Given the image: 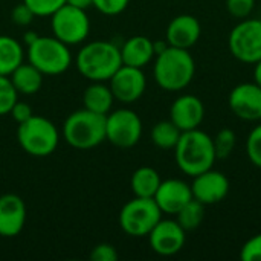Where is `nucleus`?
I'll return each mask as SVG.
<instances>
[{"mask_svg": "<svg viewBox=\"0 0 261 261\" xmlns=\"http://www.w3.org/2000/svg\"><path fill=\"white\" fill-rule=\"evenodd\" d=\"M255 8V0H226V9L228 12L239 18H248Z\"/></svg>", "mask_w": 261, "mask_h": 261, "instance_id": "7c9ffc66", "label": "nucleus"}, {"mask_svg": "<svg viewBox=\"0 0 261 261\" xmlns=\"http://www.w3.org/2000/svg\"><path fill=\"white\" fill-rule=\"evenodd\" d=\"M26 47L28 61L43 75H61L72 66L70 46L54 35H38V38Z\"/></svg>", "mask_w": 261, "mask_h": 261, "instance_id": "423d86ee", "label": "nucleus"}, {"mask_svg": "<svg viewBox=\"0 0 261 261\" xmlns=\"http://www.w3.org/2000/svg\"><path fill=\"white\" fill-rule=\"evenodd\" d=\"M64 141L76 150H90L106 141V115L87 109L72 112L63 124Z\"/></svg>", "mask_w": 261, "mask_h": 261, "instance_id": "20e7f679", "label": "nucleus"}, {"mask_svg": "<svg viewBox=\"0 0 261 261\" xmlns=\"http://www.w3.org/2000/svg\"><path fill=\"white\" fill-rule=\"evenodd\" d=\"M202 35L200 21L190 14H180L174 17L165 31V40L170 46L180 49H191Z\"/></svg>", "mask_w": 261, "mask_h": 261, "instance_id": "a211bd4d", "label": "nucleus"}, {"mask_svg": "<svg viewBox=\"0 0 261 261\" xmlns=\"http://www.w3.org/2000/svg\"><path fill=\"white\" fill-rule=\"evenodd\" d=\"M213 142H214V150H216L217 159H225V158L231 156V153L234 151L236 144H237V136H236L234 130L225 127L217 132V135L213 138Z\"/></svg>", "mask_w": 261, "mask_h": 261, "instance_id": "a878e982", "label": "nucleus"}, {"mask_svg": "<svg viewBox=\"0 0 261 261\" xmlns=\"http://www.w3.org/2000/svg\"><path fill=\"white\" fill-rule=\"evenodd\" d=\"M185 234L187 231L177 223V220L161 219L147 237L153 252L162 257H171L180 252L185 246Z\"/></svg>", "mask_w": 261, "mask_h": 261, "instance_id": "f8f14e48", "label": "nucleus"}, {"mask_svg": "<svg viewBox=\"0 0 261 261\" xmlns=\"http://www.w3.org/2000/svg\"><path fill=\"white\" fill-rule=\"evenodd\" d=\"M153 199L161 208L162 214L176 216L193 199L191 185L182 179L162 180Z\"/></svg>", "mask_w": 261, "mask_h": 261, "instance_id": "2eb2a0df", "label": "nucleus"}, {"mask_svg": "<svg viewBox=\"0 0 261 261\" xmlns=\"http://www.w3.org/2000/svg\"><path fill=\"white\" fill-rule=\"evenodd\" d=\"M243 261H261V234L251 237L240 251Z\"/></svg>", "mask_w": 261, "mask_h": 261, "instance_id": "473e14b6", "label": "nucleus"}, {"mask_svg": "<svg viewBox=\"0 0 261 261\" xmlns=\"http://www.w3.org/2000/svg\"><path fill=\"white\" fill-rule=\"evenodd\" d=\"M205 118V106L196 95H180L170 107V119L180 132L199 128Z\"/></svg>", "mask_w": 261, "mask_h": 261, "instance_id": "dca6fc26", "label": "nucleus"}, {"mask_svg": "<svg viewBox=\"0 0 261 261\" xmlns=\"http://www.w3.org/2000/svg\"><path fill=\"white\" fill-rule=\"evenodd\" d=\"M162 179L153 167H139L130 179V188L135 197L153 199Z\"/></svg>", "mask_w": 261, "mask_h": 261, "instance_id": "5701e85b", "label": "nucleus"}, {"mask_svg": "<svg viewBox=\"0 0 261 261\" xmlns=\"http://www.w3.org/2000/svg\"><path fill=\"white\" fill-rule=\"evenodd\" d=\"M177 223L185 229V231H194L197 229L203 219H205V205L200 203L196 199H191L177 214H176Z\"/></svg>", "mask_w": 261, "mask_h": 261, "instance_id": "393cba45", "label": "nucleus"}, {"mask_svg": "<svg viewBox=\"0 0 261 261\" xmlns=\"http://www.w3.org/2000/svg\"><path fill=\"white\" fill-rule=\"evenodd\" d=\"M78 72L89 81L107 83L122 66L119 47L109 40L86 43L75 57Z\"/></svg>", "mask_w": 261, "mask_h": 261, "instance_id": "7ed1b4c3", "label": "nucleus"}, {"mask_svg": "<svg viewBox=\"0 0 261 261\" xmlns=\"http://www.w3.org/2000/svg\"><path fill=\"white\" fill-rule=\"evenodd\" d=\"M228 46L232 57L245 64H257L261 60V20L243 18L229 32Z\"/></svg>", "mask_w": 261, "mask_h": 261, "instance_id": "1a4fd4ad", "label": "nucleus"}, {"mask_svg": "<svg viewBox=\"0 0 261 261\" xmlns=\"http://www.w3.org/2000/svg\"><path fill=\"white\" fill-rule=\"evenodd\" d=\"M174 159L179 170L191 177L213 168L217 161L213 138L200 128L182 132L174 147Z\"/></svg>", "mask_w": 261, "mask_h": 261, "instance_id": "f03ea898", "label": "nucleus"}, {"mask_svg": "<svg viewBox=\"0 0 261 261\" xmlns=\"http://www.w3.org/2000/svg\"><path fill=\"white\" fill-rule=\"evenodd\" d=\"M17 99H18V93L14 89L9 76L0 75V116L9 115Z\"/></svg>", "mask_w": 261, "mask_h": 261, "instance_id": "bb28decb", "label": "nucleus"}, {"mask_svg": "<svg viewBox=\"0 0 261 261\" xmlns=\"http://www.w3.org/2000/svg\"><path fill=\"white\" fill-rule=\"evenodd\" d=\"M161 219V208L148 197H135L119 211V226L130 237H147Z\"/></svg>", "mask_w": 261, "mask_h": 261, "instance_id": "0eeeda50", "label": "nucleus"}, {"mask_svg": "<svg viewBox=\"0 0 261 261\" xmlns=\"http://www.w3.org/2000/svg\"><path fill=\"white\" fill-rule=\"evenodd\" d=\"M118 258H119L118 251L110 243H99L90 251L92 261H116Z\"/></svg>", "mask_w": 261, "mask_h": 261, "instance_id": "72a5a7b5", "label": "nucleus"}, {"mask_svg": "<svg viewBox=\"0 0 261 261\" xmlns=\"http://www.w3.org/2000/svg\"><path fill=\"white\" fill-rule=\"evenodd\" d=\"M24 200L12 193L0 196V237H17L26 223Z\"/></svg>", "mask_w": 261, "mask_h": 261, "instance_id": "f3484780", "label": "nucleus"}, {"mask_svg": "<svg viewBox=\"0 0 261 261\" xmlns=\"http://www.w3.org/2000/svg\"><path fill=\"white\" fill-rule=\"evenodd\" d=\"M119 50L122 64L138 69H144L156 57L153 40H150L145 35H133L127 38L124 44L119 47Z\"/></svg>", "mask_w": 261, "mask_h": 261, "instance_id": "6ab92c4d", "label": "nucleus"}, {"mask_svg": "<svg viewBox=\"0 0 261 261\" xmlns=\"http://www.w3.org/2000/svg\"><path fill=\"white\" fill-rule=\"evenodd\" d=\"M196 61L188 49L168 46L154 57L153 76L156 84L167 92L184 90L193 81Z\"/></svg>", "mask_w": 261, "mask_h": 261, "instance_id": "f257e3e1", "label": "nucleus"}, {"mask_svg": "<svg viewBox=\"0 0 261 261\" xmlns=\"http://www.w3.org/2000/svg\"><path fill=\"white\" fill-rule=\"evenodd\" d=\"M50 28L54 37L67 46H76L87 40L90 34V20L86 9L66 3L50 15Z\"/></svg>", "mask_w": 261, "mask_h": 261, "instance_id": "6e6552de", "label": "nucleus"}, {"mask_svg": "<svg viewBox=\"0 0 261 261\" xmlns=\"http://www.w3.org/2000/svg\"><path fill=\"white\" fill-rule=\"evenodd\" d=\"M115 101L122 104H133L142 98L147 89V78L142 69L122 64L113 76L107 81Z\"/></svg>", "mask_w": 261, "mask_h": 261, "instance_id": "9b49d317", "label": "nucleus"}, {"mask_svg": "<svg viewBox=\"0 0 261 261\" xmlns=\"http://www.w3.org/2000/svg\"><path fill=\"white\" fill-rule=\"evenodd\" d=\"M24 61L23 43L9 35H0V75L9 76Z\"/></svg>", "mask_w": 261, "mask_h": 261, "instance_id": "4be33fe9", "label": "nucleus"}, {"mask_svg": "<svg viewBox=\"0 0 261 261\" xmlns=\"http://www.w3.org/2000/svg\"><path fill=\"white\" fill-rule=\"evenodd\" d=\"M231 112L242 121L261 122V87L254 83L237 84L228 98Z\"/></svg>", "mask_w": 261, "mask_h": 261, "instance_id": "ddd939ff", "label": "nucleus"}, {"mask_svg": "<svg viewBox=\"0 0 261 261\" xmlns=\"http://www.w3.org/2000/svg\"><path fill=\"white\" fill-rule=\"evenodd\" d=\"M142 136V121L132 109H118L106 115V141L118 148L135 147Z\"/></svg>", "mask_w": 261, "mask_h": 261, "instance_id": "9d476101", "label": "nucleus"}, {"mask_svg": "<svg viewBox=\"0 0 261 261\" xmlns=\"http://www.w3.org/2000/svg\"><path fill=\"white\" fill-rule=\"evenodd\" d=\"M34 18H35V14L32 12V9L24 2L18 3L11 11V21L17 26L28 28L34 21Z\"/></svg>", "mask_w": 261, "mask_h": 261, "instance_id": "2f4dec72", "label": "nucleus"}, {"mask_svg": "<svg viewBox=\"0 0 261 261\" xmlns=\"http://www.w3.org/2000/svg\"><path fill=\"white\" fill-rule=\"evenodd\" d=\"M9 80L18 95H35L43 86V73L29 61H23L11 75Z\"/></svg>", "mask_w": 261, "mask_h": 261, "instance_id": "412c9836", "label": "nucleus"}, {"mask_svg": "<svg viewBox=\"0 0 261 261\" xmlns=\"http://www.w3.org/2000/svg\"><path fill=\"white\" fill-rule=\"evenodd\" d=\"M115 96L110 86L102 81H90L83 93V107L99 115H107L112 112Z\"/></svg>", "mask_w": 261, "mask_h": 261, "instance_id": "aec40b11", "label": "nucleus"}, {"mask_svg": "<svg viewBox=\"0 0 261 261\" xmlns=\"http://www.w3.org/2000/svg\"><path fill=\"white\" fill-rule=\"evenodd\" d=\"M9 115L12 116V119H14L17 124H21V122L28 121V119L34 115V112H32V109H31V106H29L28 102H21V101L17 99L15 104L12 106Z\"/></svg>", "mask_w": 261, "mask_h": 261, "instance_id": "f704fd0d", "label": "nucleus"}, {"mask_svg": "<svg viewBox=\"0 0 261 261\" xmlns=\"http://www.w3.org/2000/svg\"><path fill=\"white\" fill-rule=\"evenodd\" d=\"M191 193L193 199L199 200L205 206L216 205L228 196L229 179L222 171L210 168L193 177Z\"/></svg>", "mask_w": 261, "mask_h": 261, "instance_id": "4468645a", "label": "nucleus"}, {"mask_svg": "<svg viewBox=\"0 0 261 261\" xmlns=\"http://www.w3.org/2000/svg\"><path fill=\"white\" fill-rule=\"evenodd\" d=\"M182 132L179 130V127L171 121H159L158 124L153 125L151 128V142L161 148V150H174L176 144L179 142Z\"/></svg>", "mask_w": 261, "mask_h": 261, "instance_id": "b1692460", "label": "nucleus"}, {"mask_svg": "<svg viewBox=\"0 0 261 261\" xmlns=\"http://www.w3.org/2000/svg\"><path fill=\"white\" fill-rule=\"evenodd\" d=\"M37 38H38V34L35 31H24V34H23V43L26 46H29L31 43H34Z\"/></svg>", "mask_w": 261, "mask_h": 261, "instance_id": "c9c22d12", "label": "nucleus"}, {"mask_svg": "<svg viewBox=\"0 0 261 261\" xmlns=\"http://www.w3.org/2000/svg\"><path fill=\"white\" fill-rule=\"evenodd\" d=\"M130 0H92V6L104 15H118L124 12Z\"/></svg>", "mask_w": 261, "mask_h": 261, "instance_id": "c756f323", "label": "nucleus"}, {"mask_svg": "<svg viewBox=\"0 0 261 261\" xmlns=\"http://www.w3.org/2000/svg\"><path fill=\"white\" fill-rule=\"evenodd\" d=\"M69 5L72 6H76V8H81V9H87L92 6V0H66Z\"/></svg>", "mask_w": 261, "mask_h": 261, "instance_id": "e433bc0d", "label": "nucleus"}, {"mask_svg": "<svg viewBox=\"0 0 261 261\" xmlns=\"http://www.w3.org/2000/svg\"><path fill=\"white\" fill-rule=\"evenodd\" d=\"M35 14V17H50L54 12H57L63 5H66V0H23Z\"/></svg>", "mask_w": 261, "mask_h": 261, "instance_id": "c85d7f7f", "label": "nucleus"}, {"mask_svg": "<svg viewBox=\"0 0 261 261\" xmlns=\"http://www.w3.org/2000/svg\"><path fill=\"white\" fill-rule=\"evenodd\" d=\"M17 141L26 154L47 158L60 144V132L50 119L41 115H32L28 121L18 124Z\"/></svg>", "mask_w": 261, "mask_h": 261, "instance_id": "39448f33", "label": "nucleus"}, {"mask_svg": "<svg viewBox=\"0 0 261 261\" xmlns=\"http://www.w3.org/2000/svg\"><path fill=\"white\" fill-rule=\"evenodd\" d=\"M246 154L252 165L261 168V122L251 130L246 139Z\"/></svg>", "mask_w": 261, "mask_h": 261, "instance_id": "cd10ccee", "label": "nucleus"}, {"mask_svg": "<svg viewBox=\"0 0 261 261\" xmlns=\"http://www.w3.org/2000/svg\"><path fill=\"white\" fill-rule=\"evenodd\" d=\"M254 80H255V83L261 87V60L255 64V69H254Z\"/></svg>", "mask_w": 261, "mask_h": 261, "instance_id": "4c0bfd02", "label": "nucleus"}]
</instances>
